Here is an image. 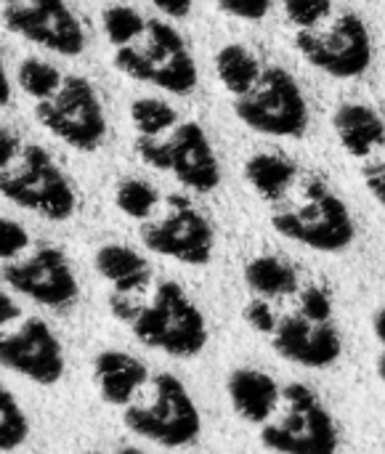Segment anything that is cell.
I'll return each instance as SVG.
<instances>
[{
	"label": "cell",
	"mask_w": 385,
	"mask_h": 454,
	"mask_svg": "<svg viewBox=\"0 0 385 454\" xmlns=\"http://www.w3.org/2000/svg\"><path fill=\"white\" fill-rule=\"evenodd\" d=\"M216 74L234 98V114L255 133L301 138L309 128V104L298 80L277 64L263 61L242 43L216 53Z\"/></svg>",
	"instance_id": "obj_1"
},
{
	"label": "cell",
	"mask_w": 385,
	"mask_h": 454,
	"mask_svg": "<svg viewBox=\"0 0 385 454\" xmlns=\"http://www.w3.org/2000/svg\"><path fill=\"white\" fill-rule=\"evenodd\" d=\"M295 51L322 74L351 80L373 64V35L365 19L338 0H285Z\"/></svg>",
	"instance_id": "obj_2"
},
{
	"label": "cell",
	"mask_w": 385,
	"mask_h": 454,
	"mask_svg": "<svg viewBox=\"0 0 385 454\" xmlns=\"http://www.w3.org/2000/svg\"><path fill=\"white\" fill-rule=\"evenodd\" d=\"M271 226L277 234L317 253H341L357 237L349 205L325 178L303 165L287 192L271 205Z\"/></svg>",
	"instance_id": "obj_3"
},
{
	"label": "cell",
	"mask_w": 385,
	"mask_h": 454,
	"mask_svg": "<svg viewBox=\"0 0 385 454\" xmlns=\"http://www.w3.org/2000/svg\"><path fill=\"white\" fill-rule=\"evenodd\" d=\"M114 67L138 80L157 85L168 93L186 96L197 88L200 72L192 51L176 27L160 19H146L144 29L114 51Z\"/></svg>",
	"instance_id": "obj_4"
},
{
	"label": "cell",
	"mask_w": 385,
	"mask_h": 454,
	"mask_svg": "<svg viewBox=\"0 0 385 454\" xmlns=\"http://www.w3.org/2000/svg\"><path fill=\"white\" fill-rule=\"evenodd\" d=\"M130 330L138 343L173 359H192L208 346L205 314L176 282L157 285L152 301L130 322Z\"/></svg>",
	"instance_id": "obj_5"
},
{
	"label": "cell",
	"mask_w": 385,
	"mask_h": 454,
	"mask_svg": "<svg viewBox=\"0 0 385 454\" xmlns=\"http://www.w3.org/2000/svg\"><path fill=\"white\" fill-rule=\"evenodd\" d=\"M136 152L149 168L173 173L184 186L200 194H208L221 184L216 149L194 120H178L157 136H136Z\"/></svg>",
	"instance_id": "obj_6"
},
{
	"label": "cell",
	"mask_w": 385,
	"mask_h": 454,
	"mask_svg": "<svg viewBox=\"0 0 385 454\" xmlns=\"http://www.w3.org/2000/svg\"><path fill=\"white\" fill-rule=\"evenodd\" d=\"M0 194L48 221H69L77 210V194L69 178L37 144L24 146L19 160L0 170Z\"/></svg>",
	"instance_id": "obj_7"
},
{
	"label": "cell",
	"mask_w": 385,
	"mask_h": 454,
	"mask_svg": "<svg viewBox=\"0 0 385 454\" xmlns=\"http://www.w3.org/2000/svg\"><path fill=\"white\" fill-rule=\"evenodd\" d=\"M122 423L136 436L168 450L194 444L202 431V418L194 399L173 375H157L152 380V402L128 404L122 412Z\"/></svg>",
	"instance_id": "obj_8"
},
{
	"label": "cell",
	"mask_w": 385,
	"mask_h": 454,
	"mask_svg": "<svg viewBox=\"0 0 385 454\" xmlns=\"http://www.w3.org/2000/svg\"><path fill=\"white\" fill-rule=\"evenodd\" d=\"M282 396L287 412L279 423L263 426L261 444L277 454H338V426L319 396L303 383L287 386Z\"/></svg>",
	"instance_id": "obj_9"
},
{
	"label": "cell",
	"mask_w": 385,
	"mask_h": 454,
	"mask_svg": "<svg viewBox=\"0 0 385 454\" xmlns=\"http://www.w3.org/2000/svg\"><path fill=\"white\" fill-rule=\"evenodd\" d=\"M37 122L64 144L93 152L106 136V117L96 88L85 77H67L61 88L35 106Z\"/></svg>",
	"instance_id": "obj_10"
},
{
	"label": "cell",
	"mask_w": 385,
	"mask_h": 454,
	"mask_svg": "<svg viewBox=\"0 0 385 454\" xmlns=\"http://www.w3.org/2000/svg\"><path fill=\"white\" fill-rule=\"evenodd\" d=\"M141 242L146 250L178 263L208 266L216 250V231L186 197L170 194L165 200V213L157 221L141 223Z\"/></svg>",
	"instance_id": "obj_11"
},
{
	"label": "cell",
	"mask_w": 385,
	"mask_h": 454,
	"mask_svg": "<svg viewBox=\"0 0 385 454\" xmlns=\"http://www.w3.org/2000/svg\"><path fill=\"white\" fill-rule=\"evenodd\" d=\"M341 149L357 162L367 192L385 207V117L370 104L346 101L333 114Z\"/></svg>",
	"instance_id": "obj_12"
},
{
	"label": "cell",
	"mask_w": 385,
	"mask_h": 454,
	"mask_svg": "<svg viewBox=\"0 0 385 454\" xmlns=\"http://www.w3.org/2000/svg\"><path fill=\"white\" fill-rule=\"evenodd\" d=\"M0 277L11 290L48 309H67L80 298L75 271L59 247H40L24 261H8Z\"/></svg>",
	"instance_id": "obj_13"
},
{
	"label": "cell",
	"mask_w": 385,
	"mask_h": 454,
	"mask_svg": "<svg viewBox=\"0 0 385 454\" xmlns=\"http://www.w3.org/2000/svg\"><path fill=\"white\" fill-rule=\"evenodd\" d=\"M64 348L53 330L29 317L13 333H0V367L37 386H56L64 375Z\"/></svg>",
	"instance_id": "obj_14"
},
{
	"label": "cell",
	"mask_w": 385,
	"mask_h": 454,
	"mask_svg": "<svg viewBox=\"0 0 385 454\" xmlns=\"http://www.w3.org/2000/svg\"><path fill=\"white\" fill-rule=\"evenodd\" d=\"M11 32L64 56H77L85 48V32L64 0H29L27 5L11 3L3 11Z\"/></svg>",
	"instance_id": "obj_15"
},
{
	"label": "cell",
	"mask_w": 385,
	"mask_h": 454,
	"mask_svg": "<svg viewBox=\"0 0 385 454\" xmlns=\"http://www.w3.org/2000/svg\"><path fill=\"white\" fill-rule=\"evenodd\" d=\"M271 343L285 362L309 370H327L343 354V340L333 322H309L301 314L279 319Z\"/></svg>",
	"instance_id": "obj_16"
},
{
	"label": "cell",
	"mask_w": 385,
	"mask_h": 454,
	"mask_svg": "<svg viewBox=\"0 0 385 454\" xmlns=\"http://www.w3.org/2000/svg\"><path fill=\"white\" fill-rule=\"evenodd\" d=\"M93 380L98 396L109 407H128L133 396L149 383V370L141 359L125 351H101L93 359Z\"/></svg>",
	"instance_id": "obj_17"
},
{
	"label": "cell",
	"mask_w": 385,
	"mask_h": 454,
	"mask_svg": "<svg viewBox=\"0 0 385 454\" xmlns=\"http://www.w3.org/2000/svg\"><path fill=\"white\" fill-rule=\"evenodd\" d=\"M226 391H229V402L234 412L245 423H253V426H266L282 402V388L277 386V380L250 367L234 370L229 375Z\"/></svg>",
	"instance_id": "obj_18"
},
{
	"label": "cell",
	"mask_w": 385,
	"mask_h": 454,
	"mask_svg": "<svg viewBox=\"0 0 385 454\" xmlns=\"http://www.w3.org/2000/svg\"><path fill=\"white\" fill-rule=\"evenodd\" d=\"M93 266L112 285V290L120 293V295L141 293L152 282L149 261L141 253H136L133 247H125V245H104V247H98V253L93 258Z\"/></svg>",
	"instance_id": "obj_19"
},
{
	"label": "cell",
	"mask_w": 385,
	"mask_h": 454,
	"mask_svg": "<svg viewBox=\"0 0 385 454\" xmlns=\"http://www.w3.org/2000/svg\"><path fill=\"white\" fill-rule=\"evenodd\" d=\"M301 165L287 157V154H277V152H258L245 162V178L250 184V189L271 207L285 192L287 186L295 181Z\"/></svg>",
	"instance_id": "obj_20"
},
{
	"label": "cell",
	"mask_w": 385,
	"mask_h": 454,
	"mask_svg": "<svg viewBox=\"0 0 385 454\" xmlns=\"http://www.w3.org/2000/svg\"><path fill=\"white\" fill-rule=\"evenodd\" d=\"M245 285L255 293V298H285L298 293V271L279 255H258L245 266Z\"/></svg>",
	"instance_id": "obj_21"
},
{
	"label": "cell",
	"mask_w": 385,
	"mask_h": 454,
	"mask_svg": "<svg viewBox=\"0 0 385 454\" xmlns=\"http://www.w3.org/2000/svg\"><path fill=\"white\" fill-rule=\"evenodd\" d=\"M160 192L144 178H122L114 189V205L133 221H149L160 207Z\"/></svg>",
	"instance_id": "obj_22"
},
{
	"label": "cell",
	"mask_w": 385,
	"mask_h": 454,
	"mask_svg": "<svg viewBox=\"0 0 385 454\" xmlns=\"http://www.w3.org/2000/svg\"><path fill=\"white\" fill-rule=\"evenodd\" d=\"M29 436V420L16 396L0 386V454L19 450Z\"/></svg>",
	"instance_id": "obj_23"
},
{
	"label": "cell",
	"mask_w": 385,
	"mask_h": 454,
	"mask_svg": "<svg viewBox=\"0 0 385 454\" xmlns=\"http://www.w3.org/2000/svg\"><path fill=\"white\" fill-rule=\"evenodd\" d=\"M130 120H133V128L138 136H157L165 128L176 125L181 117L162 98H136L130 104Z\"/></svg>",
	"instance_id": "obj_24"
},
{
	"label": "cell",
	"mask_w": 385,
	"mask_h": 454,
	"mask_svg": "<svg viewBox=\"0 0 385 454\" xmlns=\"http://www.w3.org/2000/svg\"><path fill=\"white\" fill-rule=\"evenodd\" d=\"M64 77L56 67L37 61V59H24L19 67V85L24 93H29L32 98H51L59 88H61Z\"/></svg>",
	"instance_id": "obj_25"
},
{
	"label": "cell",
	"mask_w": 385,
	"mask_h": 454,
	"mask_svg": "<svg viewBox=\"0 0 385 454\" xmlns=\"http://www.w3.org/2000/svg\"><path fill=\"white\" fill-rule=\"evenodd\" d=\"M144 16L133 11L130 5H109L104 11V32L114 48L128 45L141 29H144Z\"/></svg>",
	"instance_id": "obj_26"
},
{
	"label": "cell",
	"mask_w": 385,
	"mask_h": 454,
	"mask_svg": "<svg viewBox=\"0 0 385 454\" xmlns=\"http://www.w3.org/2000/svg\"><path fill=\"white\" fill-rule=\"evenodd\" d=\"M303 319L309 322H333V298L325 287L319 285H309L301 293V311Z\"/></svg>",
	"instance_id": "obj_27"
},
{
	"label": "cell",
	"mask_w": 385,
	"mask_h": 454,
	"mask_svg": "<svg viewBox=\"0 0 385 454\" xmlns=\"http://www.w3.org/2000/svg\"><path fill=\"white\" fill-rule=\"evenodd\" d=\"M29 245V234L21 223L0 218V261H16Z\"/></svg>",
	"instance_id": "obj_28"
},
{
	"label": "cell",
	"mask_w": 385,
	"mask_h": 454,
	"mask_svg": "<svg viewBox=\"0 0 385 454\" xmlns=\"http://www.w3.org/2000/svg\"><path fill=\"white\" fill-rule=\"evenodd\" d=\"M242 317H245V322H248L255 333H261V335H274V330H277V317H274L269 301H263V298H253V301L245 306Z\"/></svg>",
	"instance_id": "obj_29"
},
{
	"label": "cell",
	"mask_w": 385,
	"mask_h": 454,
	"mask_svg": "<svg viewBox=\"0 0 385 454\" xmlns=\"http://www.w3.org/2000/svg\"><path fill=\"white\" fill-rule=\"evenodd\" d=\"M221 11L237 16V19H245V21H261L269 8H271V0H213Z\"/></svg>",
	"instance_id": "obj_30"
},
{
	"label": "cell",
	"mask_w": 385,
	"mask_h": 454,
	"mask_svg": "<svg viewBox=\"0 0 385 454\" xmlns=\"http://www.w3.org/2000/svg\"><path fill=\"white\" fill-rule=\"evenodd\" d=\"M19 157V136L0 125V170L11 168Z\"/></svg>",
	"instance_id": "obj_31"
},
{
	"label": "cell",
	"mask_w": 385,
	"mask_h": 454,
	"mask_svg": "<svg viewBox=\"0 0 385 454\" xmlns=\"http://www.w3.org/2000/svg\"><path fill=\"white\" fill-rule=\"evenodd\" d=\"M149 3L157 5L162 13H168L173 19H184L192 11V0H149Z\"/></svg>",
	"instance_id": "obj_32"
},
{
	"label": "cell",
	"mask_w": 385,
	"mask_h": 454,
	"mask_svg": "<svg viewBox=\"0 0 385 454\" xmlns=\"http://www.w3.org/2000/svg\"><path fill=\"white\" fill-rule=\"evenodd\" d=\"M19 317H21V309L16 306V301L0 290V327H5V325L16 322Z\"/></svg>",
	"instance_id": "obj_33"
},
{
	"label": "cell",
	"mask_w": 385,
	"mask_h": 454,
	"mask_svg": "<svg viewBox=\"0 0 385 454\" xmlns=\"http://www.w3.org/2000/svg\"><path fill=\"white\" fill-rule=\"evenodd\" d=\"M11 98V82H8V74L3 69V61H0V106H5Z\"/></svg>",
	"instance_id": "obj_34"
},
{
	"label": "cell",
	"mask_w": 385,
	"mask_h": 454,
	"mask_svg": "<svg viewBox=\"0 0 385 454\" xmlns=\"http://www.w3.org/2000/svg\"><path fill=\"white\" fill-rule=\"evenodd\" d=\"M373 327H375V335H378V340L383 343V348H385V306L378 311V314H375Z\"/></svg>",
	"instance_id": "obj_35"
},
{
	"label": "cell",
	"mask_w": 385,
	"mask_h": 454,
	"mask_svg": "<svg viewBox=\"0 0 385 454\" xmlns=\"http://www.w3.org/2000/svg\"><path fill=\"white\" fill-rule=\"evenodd\" d=\"M378 375H381V380H383L385 386V354L378 359Z\"/></svg>",
	"instance_id": "obj_36"
},
{
	"label": "cell",
	"mask_w": 385,
	"mask_h": 454,
	"mask_svg": "<svg viewBox=\"0 0 385 454\" xmlns=\"http://www.w3.org/2000/svg\"><path fill=\"white\" fill-rule=\"evenodd\" d=\"M117 454H146L144 450H136V447H122Z\"/></svg>",
	"instance_id": "obj_37"
},
{
	"label": "cell",
	"mask_w": 385,
	"mask_h": 454,
	"mask_svg": "<svg viewBox=\"0 0 385 454\" xmlns=\"http://www.w3.org/2000/svg\"><path fill=\"white\" fill-rule=\"evenodd\" d=\"M3 3H19V0H3Z\"/></svg>",
	"instance_id": "obj_38"
},
{
	"label": "cell",
	"mask_w": 385,
	"mask_h": 454,
	"mask_svg": "<svg viewBox=\"0 0 385 454\" xmlns=\"http://www.w3.org/2000/svg\"><path fill=\"white\" fill-rule=\"evenodd\" d=\"M85 454H101V452H85Z\"/></svg>",
	"instance_id": "obj_39"
},
{
	"label": "cell",
	"mask_w": 385,
	"mask_h": 454,
	"mask_svg": "<svg viewBox=\"0 0 385 454\" xmlns=\"http://www.w3.org/2000/svg\"><path fill=\"white\" fill-rule=\"evenodd\" d=\"M383 454H385V444H383Z\"/></svg>",
	"instance_id": "obj_40"
},
{
	"label": "cell",
	"mask_w": 385,
	"mask_h": 454,
	"mask_svg": "<svg viewBox=\"0 0 385 454\" xmlns=\"http://www.w3.org/2000/svg\"><path fill=\"white\" fill-rule=\"evenodd\" d=\"M383 3H385V0H383Z\"/></svg>",
	"instance_id": "obj_41"
}]
</instances>
